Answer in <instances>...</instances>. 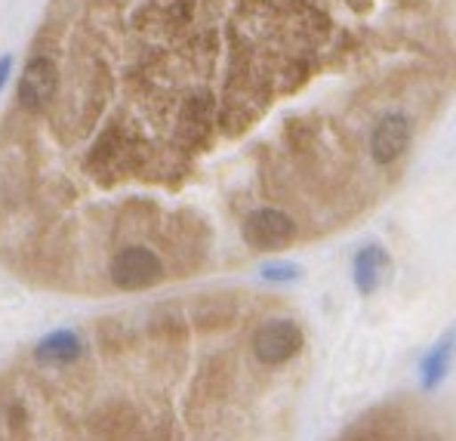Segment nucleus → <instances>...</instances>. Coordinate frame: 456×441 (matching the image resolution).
I'll list each match as a JSON object with an SVG mask.
<instances>
[{"instance_id":"f257e3e1","label":"nucleus","mask_w":456,"mask_h":441,"mask_svg":"<svg viewBox=\"0 0 456 441\" xmlns=\"http://www.w3.org/2000/svg\"><path fill=\"white\" fill-rule=\"evenodd\" d=\"M109 272L114 287H120V290H149V287H154L164 278V263L149 247L133 244L114 253Z\"/></svg>"},{"instance_id":"f03ea898","label":"nucleus","mask_w":456,"mask_h":441,"mask_svg":"<svg viewBox=\"0 0 456 441\" xmlns=\"http://www.w3.org/2000/svg\"><path fill=\"white\" fill-rule=\"evenodd\" d=\"M303 349V331L293 318H268L253 337V355L265 367H281Z\"/></svg>"},{"instance_id":"7ed1b4c3","label":"nucleus","mask_w":456,"mask_h":441,"mask_svg":"<svg viewBox=\"0 0 456 441\" xmlns=\"http://www.w3.org/2000/svg\"><path fill=\"white\" fill-rule=\"evenodd\" d=\"M244 241L256 250H278V247L290 244L297 238V223L293 216H287L278 207H263V210H253L244 219Z\"/></svg>"},{"instance_id":"20e7f679","label":"nucleus","mask_w":456,"mask_h":441,"mask_svg":"<svg viewBox=\"0 0 456 441\" xmlns=\"http://www.w3.org/2000/svg\"><path fill=\"white\" fill-rule=\"evenodd\" d=\"M411 145V120H407L401 111H392L373 127L370 136V155L377 164H395Z\"/></svg>"},{"instance_id":"39448f33","label":"nucleus","mask_w":456,"mask_h":441,"mask_svg":"<svg viewBox=\"0 0 456 441\" xmlns=\"http://www.w3.org/2000/svg\"><path fill=\"white\" fill-rule=\"evenodd\" d=\"M53 93H56V65L46 56L31 59L22 75V84H19V102H22V109L28 111L46 109Z\"/></svg>"},{"instance_id":"423d86ee","label":"nucleus","mask_w":456,"mask_h":441,"mask_svg":"<svg viewBox=\"0 0 456 441\" xmlns=\"http://www.w3.org/2000/svg\"><path fill=\"white\" fill-rule=\"evenodd\" d=\"M354 284L364 297L379 290V284L386 281V272H388V253L382 250L379 244H370L354 257Z\"/></svg>"},{"instance_id":"0eeeda50","label":"nucleus","mask_w":456,"mask_h":441,"mask_svg":"<svg viewBox=\"0 0 456 441\" xmlns=\"http://www.w3.org/2000/svg\"><path fill=\"white\" fill-rule=\"evenodd\" d=\"M80 352H84V346H80V337L75 331H56L35 346V358L40 364H50V367L71 364V361L80 358Z\"/></svg>"},{"instance_id":"6e6552de","label":"nucleus","mask_w":456,"mask_h":441,"mask_svg":"<svg viewBox=\"0 0 456 441\" xmlns=\"http://www.w3.org/2000/svg\"><path fill=\"white\" fill-rule=\"evenodd\" d=\"M451 352H453V337L447 333V337L441 339V343L435 346V349L428 352L426 358H422V364H419V386L426 392H435L441 383H444L447 364H451Z\"/></svg>"},{"instance_id":"1a4fd4ad","label":"nucleus","mask_w":456,"mask_h":441,"mask_svg":"<svg viewBox=\"0 0 456 441\" xmlns=\"http://www.w3.org/2000/svg\"><path fill=\"white\" fill-rule=\"evenodd\" d=\"M265 281H297L299 278V265L293 263H272L263 269Z\"/></svg>"},{"instance_id":"9d476101","label":"nucleus","mask_w":456,"mask_h":441,"mask_svg":"<svg viewBox=\"0 0 456 441\" xmlns=\"http://www.w3.org/2000/svg\"><path fill=\"white\" fill-rule=\"evenodd\" d=\"M6 71H10V59H4V65H0V86H4V80H6Z\"/></svg>"}]
</instances>
